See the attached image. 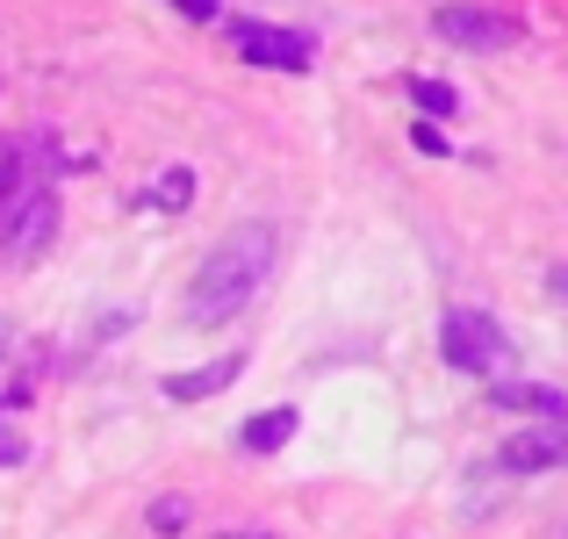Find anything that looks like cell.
<instances>
[{
  "mask_svg": "<svg viewBox=\"0 0 568 539\" xmlns=\"http://www.w3.org/2000/svg\"><path fill=\"white\" fill-rule=\"evenodd\" d=\"M51 237H58V187L51 180H22L0 202V252L8 260H37Z\"/></svg>",
  "mask_w": 568,
  "mask_h": 539,
  "instance_id": "cell-2",
  "label": "cell"
},
{
  "mask_svg": "<svg viewBox=\"0 0 568 539\" xmlns=\"http://www.w3.org/2000/svg\"><path fill=\"white\" fill-rule=\"evenodd\" d=\"M432 29H439L454 51H504V43H518V22L497 8H468V0H446L439 14H432Z\"/></svg>",
  "mask_w": 568,
  "mask_h": 539,
  "instance_id": "cell-4",
  "label": "cell"
},
{
  "mask_svg": "<svg viewBox=\"0 0 568 539\" xmlns=\"http://www.w3.org/2000/svg\"><path fill=\"white\" fill-rule=\"evenodd\" d=\"M144 202L166 209V216H181V209L194 202V173H187V166H166V173L152 180V194H144Z\"/></svg>",
  "mask_w": 568,
  "mask_h": 539,
  "instance_id": "cell-10",
  "label": "cell"
},
{
  "mask_svg": "<svg viewBox=\"0 0 568 539\" xmlns=\"http://www.w3.org/2000/svg\"><path fill=\"white\" fill-rule=\"evenodd\" d=\"M237 374H245V353H223V359H209V367H194V374H166V396L173 403H202V396H223Z\"/></svg>",
  "mask_w": 568,
  "mask_h": 539,
  "instance_id": "cell-7",
  "label": "cell"
},
{
  "mask_svg": "<svg viewBox=\"0 0 568 539\" xmlns=\"http://www.w3.org/2000/svg\"><path fill=\"white\" fill-rule=\"evenodd\" d=\"M489 403H497V410H540V417H555V425H568V396L547 388V382H497Z\"/></svg>",
  "mask_w": 568,
  "mask_h": 539,
  "instance_id": "cell-8",
  "label": "cell"
},
{
  "mask_svg": "<svg viewBox=\"0 0 568 539\" xmlns=\"http://www.w3.org/2000/svg\"><path fill=\"white\" fill-rule=\"evenodd\" d=\"M231 43L245 65H274V72H310L317 43L295 37V29H266V22H231Z\"/></svg>",
  "mask_w": 568,
  "mask_h": 539,
  "instance_id": "cell-5",
  "label": "cell"
},
{
  "mask_svg": "<svg viewBox=\"0 0 568 539\" xmlns=\"http://www.w3.org/2000/svg\"><path fill=\"white\" fill-rule=\"evenodd\" d=\"M504 475H547V468H568V425H532V431H511L497 454Z\"/></svg>",
  "mask_w": 568,
  "mask_h": 539,
  "instance_id": "cell-6",
  "label": "cell"
},
{
  "mask_svg": "<svg viewBox=\"0 0 568 539\" xmlns=\"http://www.w3.org/2000/svg\"><path fill=\"white\" fill-rule=\"evenodd\" d=\"M14 187H22V152H14V144H0V202H8Z\"/></svg>",
  "mask_w": 568,
  "mask_h": 539,
  "instance_id": "cell-14",
  "label": "cell"
},
{
  "mask_svg": "<svg viewBox=\"0 0 568 539\" xmlns=\"http://www.w3.org/2000/svg\"><path fill=\"white\" fill-rule=\"evenodd\" d=\"M274 252H281L274 223H237L231 237H216V245H209V260L194 266V281H187V324H223V317H237V309H245L252 295L266 288V274H274Z\"/></svg>",
  "mask_w": 568,
  "mask_h": 539,
  "instance_id": "cell-1",
  "label": "cell"
},
{
  "mask_svg": "<svg viewBox=\"0 0 568 539\" xmlns=\"http://www.w3.org/2000/svg\"><path fill=\"white\" fill-rule=\"evenodd\" d=\"M547 295H561V303H568V266H555V274H547Z\"/></svg>",
  "mask_w": 568,
  "mask_h": 539,
  "instance_id": "cell-16",
  "label": "cell"
},
{
  "mask_svg": "<svg viewBox=\"0 0 568 539\" xmlns=\"http://www.w3.org/2000/svg\"><path fill=\"white\" fill-rule=\"evenodd\" d=\"M439 353H446V367H460V374H489L504 359V332L483 317V309H446L439 317Z\"/></svg>",
  "mask_w": 568,
  "mask_h": 539,
  "instance_id": "cell-3",
  "label": "cell"
},
{
  "mask_svg": "<svg viewBox=\"0 0 568 539\" xmlns=\"http://www.w3.org/2000/svg\"><path fill=\"white\" fill-rule=\"evenodd\" d=\"M187 518H194V511H187V497H159V504H152V518H144V526H152L159 539H173V532H187Z\"/></svg>",
  "mask_w": 568,
  "mask_h": 539,
  "instance_id": "cell-12",
  "label": "cell"
},
{
  "mask_svg": "<svg viewBox=\"0 0 568 539\" xmlns=\"http://www.w3.org/2000/svg\"><path fill=\"white\" fill-rule=\"evenodd\" d=\"M410 94H417V109H425V123H432V115H454V109H460V94H454L446 80H410Z\"/></svg>",
  "mask_w": 568,
  "mask_h": 539,
  "instance_id": "cell-11",
  "label": "cell"
},
{
  "mask_svg": "<svg viewBox=\"0 0 568 539\" xmlns=\"http://www.w3.org/2000/svg\"><path fill=\"white\" fill-rule=\"evenodd\" d=\"M288 439H295V410H288V403H281V410L245 417V431H237V446H245V454H281Z\"/></svg>",
  "mask_w": 568,
  "mask_h": 539,
  "instance_id": "cell-9",
  "label": "cell"
},
{
  "mask_svg": "<svg viewBox=\"0 0 568 539\" xmlns=\"http://www.w3.org/2000/svg\"><path fill=\"white\" fill-rule=\"evenodd\" d=\"M410 144H417V152H425V159H446V152H454L439 123H410Z\"/></svg>",
  "mask_w": 568,
  "mask_h": 539,
  "instance_id": "cell-13",
  "label": "cell"
},
{
  "mask_svg": "<svg viewBox=\"0 0 568 539\" xmlns=\"http://www.w3.org/2000/svg\"><path fill=\"white\" fill-rule=\"evenodd\" d=\"M22 454H29V446H22V431H8V425H0V468H14Z\"/></svg>",
  "mask_w": 568,
  "mask_h": 539,
  "instance_id": "cell-15",
  "label": "cell"
}]
</instances>
